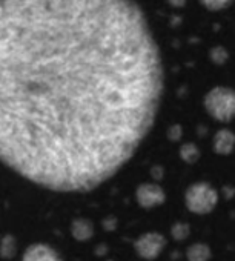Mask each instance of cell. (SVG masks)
I'll return each instance as SVG.
<instances>
[{
    "label": "cell",
    "mask_w": 235,
    "mask_h": 261,
    "mask_svg": "<svg viewBox=\"0 0 235 261\" xmlns=\"http://www.w3.org/2000/svg\"><path fill=\"white\" fill-rule=\"evenodd\" d=\"M163 63L134 0H0V163L89 192L154 126Z\"/></svg>",
    "instance_id": "6da1fadb"
},
{
    "label": "cell",
    "mask_w": 235,
    "mask_h": 261,
    "mask_svg": "<svg viewBox=\"0 0 235 261\" xmlns=\"http://www.w3.org/2000/svg\"><path fill=\"white\" fill-rule=\"evenodd\" d=\"M186 206L194 214H209L218 201L217 191L207 183H195L186 191Z\"/></svg>",
    "instance_id": "7a4b0ae2"
},
{
    "label": "cell",
    "mask_w": 235,
    "mask_h": 261,
    "mask_svg": "<svg viewBox=\"0 0 235 261\" xmlns=\"http://www.w3.org/2000/svg\"><path fill=\"white\" fill-rule=\"evenodd\" d=\"M206 108L217 120H230L235 115V92L227 89L212 91L206 98Z\"/></svg>",
    "instance_id": "3957f363"
},
{
    "label": "cell",
    "mask_w": 235,
    "mask_h": 261,
    "mask_svg": "<svg viewBox=\"0 0 235 261\" xmlns=\"http://www.w3.org/2000/svg\"><path fill=\"white\" fill-rule=\"evenodd\" d=\"M165 246H166V238L157 232H148L140 238H137V241L134 243L136 252L139 253V256L145 259L157 258L165 249Z\"/></svg>",
    "instance_id": "277c9868"
},
{
    "label": "cell",
    "mask_w": 235,
    "mask_h": 261,
    "mask_svg": "<svg viewBox=\"0 0 235 261\" xmlns=\"http://www.w3.org/2000/svg\"><path fill=\"white\" fill-rule=\"evenodd\" d=\"M137 201L142 207L151 209V207L160 206L165 201V192L160 186L146 183L137 189Z\"/></svg>",
    "instance_id": "5b68a950"
},
{
    "label": "cell",
    "mask_w": 235,
    "mask_h": 261,
    "mask_svg": "<svg viewBox=\"0 0 235 261\" xmlns=\"http://www.w3.org/2000/svg\"><path fill=\"white\" fill-rule=\"evenodd\" d=\"M22 261H62V258L59 252L51 246L43 243H36L25 250Z\"/></svg>",
    "instance_id": "8992f818"
},
{
    "label": "cell",
    "mask_w": 235,
    "mask_h": 261,
    "mask_svg": "<svg viewBox=\"0 0 235 261\" xmlns=\"http://www.w3.org/2000/svg\"><path fill=\"white\" fill-rule=\"evenodd\" d=\"M71 233L79 241H88L94 235V226L86 218H77L71 224Z\"/></svg>",
    "instance_id": "52a82bcc"
},
{
    "label": "cell",
    "mask_w": 235,
    "mask_h": 261,
    "mask_svg": "<svg viewBox=\"0 0 235 261\" xmlns=\"http://www.w3.org/2000/svg\"><path fill=\"white\" fill-rule=\"evenodd\" d=\"M235 143V137L227 133V130H223V133L217 134L215 137V151L221 152V154H227L229 151H232Z\"/></svg>",
    "instance_id": "ba28073f"
},
{
    "label": "cell",
    "mask_w": 235,
    "mask_h": 261,
    "mask_svg": "<svg viewBox=\"0 0 235 261\" xmlns=\"http://www.w3.org/2000/svg\"><path fill=\"white\" fill-rule=\"evenodd\" d=\"M186 255H188L189 261H207L211 258V250L206 244L197 243L188 249Z\"/></svg>",
    "instance_id": "9c48e42d"
},
{
    "label": "cell",
    "mask_w": 235,
    "mask_h": 261,
    "mask_svg": "<svg viewBox=\"0 0 235 261\" xmlns=\"http://www.w3.org/2000/svg\"><path fill=\"white\" fill-rule=\"evenodd\" d=\"M17 252V243L13 235H5L0 243V255L2 258H13Z\"/></svg>",
    "instance_id": "30bf717a"
},
{
    "label": "cell",
    "mask_w": 235,
    "mask_h": 261,
    "mask_svg": "<svg viewBox=\"0 0 235 261\" xmlns=\"http://www.w3.org/2000/svg\"><path fill=\"white\" fill-rule=\"evenodd\" d=\"M189 235V226L185 224V223H177L174 227H172V237L175 240H185L186 237Z\"/></svg>",
    "instance_id": "8fae6325"
}]
</instances>
